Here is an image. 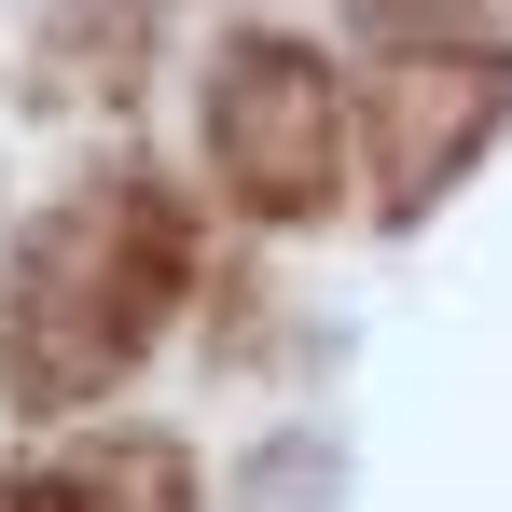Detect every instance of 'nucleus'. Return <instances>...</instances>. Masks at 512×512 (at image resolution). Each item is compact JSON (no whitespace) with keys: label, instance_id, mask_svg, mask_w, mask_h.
Masks as SVG:
<instances>
[{"label":"nucleus","instance_id":"nucleus-2","mask_svg":"<svg viewBox=\"0 0 512 512\" xmlns=\"http://www.w3.org/2000/svg\"><path fill=\"white\" fill-rule=\"evenodd\" d=\"M14 512H70V499H14Z\"/></svg>","mask_w":512,"mask_h":512},{"label":"nucleus","instance_id":"nucleus-1","mask_svg":"<svg viewBox=\"0 0 512 512\" xmlns=\"http://www.w3.org/2000/svg\"><path fill=\"white\" fill-rule=\"evenodd\" d=\"M222 167H236L250 208H319V180H333V84L291 42H250L222 70Z\"/></svg>","mask_w":512,"mask_h":512}]
</instances>
